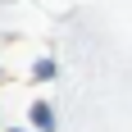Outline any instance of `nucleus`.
Listing matches in <instances>:
<instances>
[{
  "label": "nucleus",
  "instance_id": "2",
  "mask_svg": "<svg viewBox=\"0 0 132 132\" xmlns=\"http://www.w3.org/2000/svg\"><path fill=\"white\" fill-rule=\"evenodd\" d=\"M32 78H37V82H50V78H55V64H50V59L32 64Z\"/></svg>",
  "mask_w": 132,
  "mask_h": 132
},
{
  "label": "nucleus",
  "instance_id": "1",
  "mask_svg": "<svg viewBox=\"0 0 132 132\" xmlns=\"http://www.w3.org/2000/svg\"><path fill=\"white\" fill-rule=\"evenodd\" d=\"M32 123H37L41 132H55V114H50V105H41V100H37V105H32Z\"/></svg>",
  "mask_w": 132,
  "mask_h": 132
}]
</instances>
